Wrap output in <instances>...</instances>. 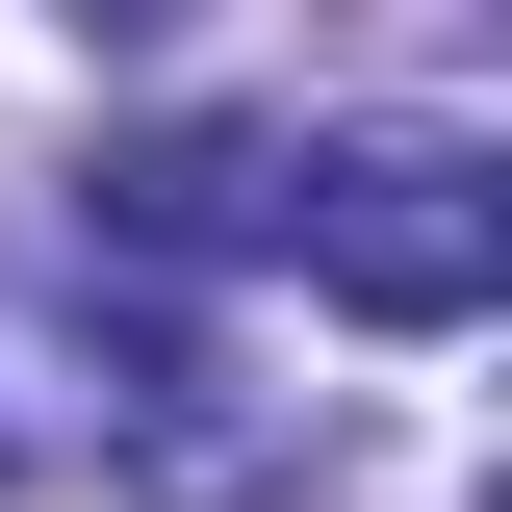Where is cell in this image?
<instances>
[{
  "mask_svg": "<svg viewBox=\"0 0 512 512\" xmlns=\"http://www.w3.org/2000/svg\"><path fill=\"white\" fill-rule=\"evenodd\" d=\"M282 256H308L359 333H461L512 282V180H487V128H282Z\"/></svg>",
  "mask_w": 512,
  "mask_h": 512,
  "instance_id": "cell-1",
  "label": "cell"
},
{
  "mask_svg": "<svg viewBox=\"0 0 512 512\" xmlns=\"http://www.w3.org/2000/svg\"><path fill=\"white\" fill-rule=\"evenodd\" d=\"M77 231H103V256H154V282L282 256V128H128L103 180H77Z\"/></svg>",
  "mask_w": 512,
  "mask_h": 512,
  "instance_id": "cell-2",
  "label": "cell"
},
{
  "mask_svg": "<svg viewBox=\"0 0 512 512\" xmlns=\"http://www.w3.org/2000/svg\"><path fill=\"white\" fill-rule=\"evenodd\" d=\"M52 26H103V52H154V26H180V0H52Z\"/></svg>",
  "mask_w": 512,
  "mask_h": 512,
  "instance_id": "cell-3",
  "label": "cell"
},
{
  "mask_svg": "<svg viewBox=\"0 0 512 512\" xmlns=\"http://www.w3.org/2000/svg\"><path fill=\"white\" fill-rule=\"evenodd\" d=\"M0 487H26V436H0Z\"/></svg>",
  "mask_w": 512,
  "mask_h": 512,
  "instance_id": "cell-4",
  "label": "cell"
}]
</instances>
